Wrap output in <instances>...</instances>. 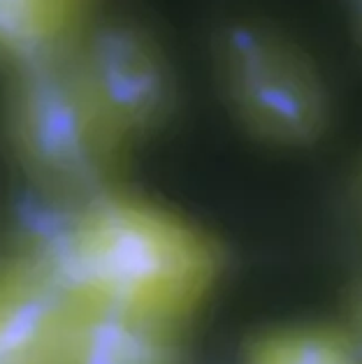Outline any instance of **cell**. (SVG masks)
Masks as SVG:
<instances>
[{
	"instance_id": "cell-1",
	"label": "cell",
	"mask_w": 362,
	"mask_h": 364,
	"mask_svg": "<svg viewBox=\"0 0 362 364\" xmlns=\"http://www.w3.org/2000/svg\"><path fill=\"white\" fill-rule=\"evenodd\" d=\"M38 255L79 301L188 325L214 295L225 253L207 230L112 186L75 202Z\"/></svg>"
},
{
	"instance_id": "cell-2",
	"label": "cell",
	"mask_w": 362,
	"mask_h": 364,
	"mask_svg": "<svg viewBox=\"0 0 362 364\" xmlns=\"http://www.w3.org/2000/svg\"><path fill=\"white\" fill-rule=\"evenodd\" d=\"M7 139L21 170L56 200H84L110 186L123 149L65 56L10 73Z\"/></svg>"
},
{
	"instance_id": "cell-3",
	"label": "cell",
	"mask_w": 362,
	"mask_h": 364,
	"mask_svg": "<svg viewBox=\"0 0 362 364\" xmlns=\"http://www.w3.org/2000/svg\"><path fill=\"white\" fill-rule=\"evenodd\" d=\"M216 68L235 121L267 146L309 149L328 135L332 91L299 42L272 26L235 21L218 33Z\"/></svg>"
},
{
	"instance_id": "cell-4",
	"label": "cell",
	"mask_w": 362,
	"mask_h": 364,
	"mask_svg": "<svg viewBox=\"0 0 362 364\" xmlns=\"http://www.w3.org/2000/svg\"><path fill=\"white\" fill-rule=\"evenodd\" d=\"M84 91L126 151L174 112V75L161 44L130 21H91L70 49Z\"/></svg>"
},
{
	"instance_id": "cell-5",
	"label": "cell",
	"mask_w": 362,
	"mask_h": 364,
	"mask_svg": "<svg viewBox=\"0 0 362 364\" xmlns=\"http://www.w3.org/2000/svg\"><path fill=\"white\" fill-rule=\"evenodd\" d=\"M79 297L33 253L0 262V364H63Z\"/></svg>"
},
{
	"instance_id": "cell-6",
	"label": "cell",
	"mask_w": 362,
	"mask_h": 364,
	"mask_svg": "<svg viewBox=\"0 0 362 364\" xmlns=\"http://www.w3.org/2000/svg\"><path fill=\"white\" fill-rule=\"evenodd\" d=\"M186 325L79 301L63 364H188Z\"/></svg>"
},
{
	"instance_id": "cell-7",
	"label": "cell",
	"mask_w": 362,
	"mask_h": 364,
	"mask_svg": "<svg viewBox=\"0 0 362 364\" xmlns=\"http://www.w3.org/2000/svg\"><path fill=\"white\" fill-rule=\"evenodd\" d=\"M95 0H0V63L10 73L65 56Z\"/></svg>"
},
{
	"instance_id": "cell-8",
	"label": "cell",
	"mask_w": 362,
	"mask_h": 364,
	"mask_svg": "<svg viewBox=\"0 0 362 364\" xmlns=\"http://www.w3.org/2000/svg\"><path fill=\"white\" fill-rule=\"evenodd\" d=\"M240 364H362V360L332 318L262 327L244 341Z\"/></svg>"
},
{
	"instance_id": "cell-9",
	"label": "cell",
	"mask_w": 362,
	"mask_h": 364,
	"mask_svg": "<svg viewBox=\"0 0 362 364\" xmlns=\"http://www.w3.org/2000/svg\"><path fill=\"white\" fill-rule=\"evenodd\" d=\"M334 318H337L344 334L348 336L351 346L362 360V274L348 283V288L341 297L339 314Z\"/></svg>"
},
{
	"instance_id": "cell-10",
	"label": "cell",
	"mask_w": 362,
	"mask_h": 364,
	"mask_svg": "<svg viewBox=\"0 0 362 364\" xmlns=\"http://www.w3.org/2000/svg\"><path fill=\"white\" fill-rule=\"evenodd\" d=\"M344 14H346L348 28L353 33V40L362 51V0H341Z\"/></svg>"
},
{
	"instance_id": "cell-11",
	"label": "cell",
	"mask_w": 362,
	"mask_h": 364,
	"mask_svg": "<svg viewBox=\"0 0 362 364\" xmlns=\"http://www.w3.org/2000/svg\"><path fill=\"white\" fill-rule=\"evenodd\" d=\"M358 193H360V211H362V174H360V183H358Z\"/></svg>"
}]
</instances>
